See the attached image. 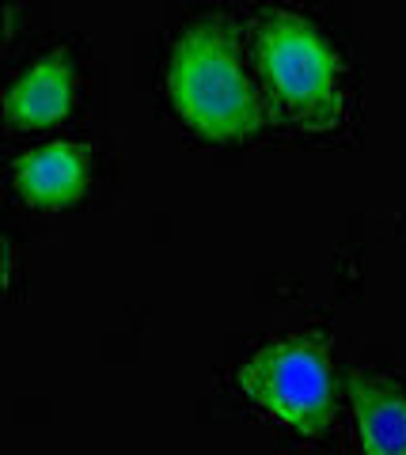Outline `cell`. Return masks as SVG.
<instances>
[{"label":"cell","mask_w":406,"mask_h":455,"mask_svg":"<svg viewBox=\"0 0 406 455\" xmlns=\"http://www.w3.org/2000/svg\"><path fill=\"white\" fill-rule=\"evenodd\" d=\"M167 92L194 130L217 140L247 137L270 118L243 73L240 38L228 16H205L179 35L167 61Z\"/></svg>","instance_id":"cell-1"},{"label":"cell","mask_w":406,"mask_h":455,"mask_svg":"<svg viewBox=\"0 0 406 455\" xmlns=\"http://www.w3.org/2000/svg\"><path fill=\"white\" fill-rule=\"evenodd\" d=\"M259 68L282 107L304 130H334L342 122L338 57L315 35V27L285 8H262L255 23Z\"/></svg>","instance_id":"cell-2"},{"label":"cell","mask_w":406,"mask_h":455,"mask_svg":"<svg viewBox=\"0 0 406 455\" xmlns=\"http://www.w3.org/2000/svg\"><path fill=\"white\" fill-rule=\"evenodd\" d=\"M235 383L247 398L285 421L289 429L319 436L330 425V364L327 346L312 334L282 338L262 346L240 364Z\"/></svg>","instance_id":"cell-3"},{"label":"cell","mask_w":406,"mask_h":455,"mask_svg":"<svg viewBox=\"0 0 406 455\" xmlns=\"http://www.w3.org/2000/svg\"><path fill=\"white\" fill-rule=\"evenodd\" d=\"M357 440L365 455H406V391L391 376H349Z\"/></svg>","instance_id":"cell-4"},{"label":"cell","mask_w":406,"mask_h":455,"mask_svg":"<svg viewBox=\"0 0 406 455\" xmlns=\"http://www.w3.org/2000/svg\"><path fill=\"white\" fill-rule=\"evenodd\" d=\"M92 171V148L76 140H58V145L35 148L16 160V190L31 205H65L84 194Z\"/></svg>","instance_id":"cell-5"},{"label":"cell","mask_w":406,"mask_h":455,"mask_svg":"<svg viewBox=\"0 0 406 455\" xmlns=\"http://www.w3.org/2000/svg\"><path fill=\"white\" fill-rule=\"evenodd\" d=\"M76 95V76L65 53H46L12 84L4 95V114L12 130H38L68 114Z\"/></svg>","instance_id":"cell-6"}]
</instances>
